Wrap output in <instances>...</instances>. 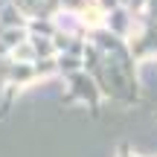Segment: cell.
Instances as JSON below:
<instances>
[{
	"instance_id": "obj_1",
	"label": "cell",
	"mask_w": 157,
	"mask_h": 157,
	"mask_svg": "<svg viewBox=\"0 0 157 157\" xmlns=\"http://www.w3.org/2000/svg\"><path fill=\"white\" fill-rule=\"evenodd\" d=\"M143 3H148V0H131V6H134V9H140Z\"/></svg>"
}]
</instances>
